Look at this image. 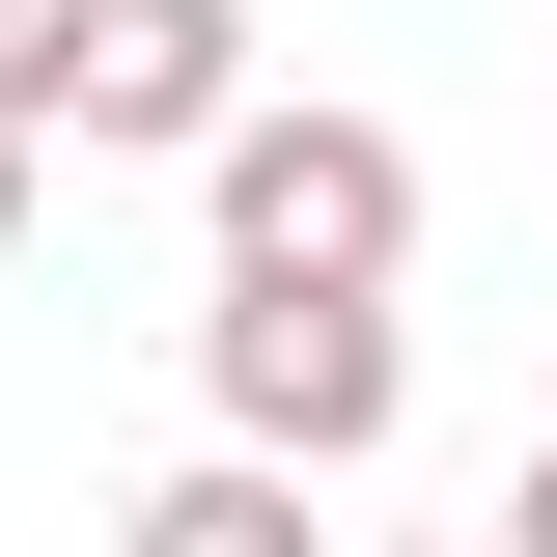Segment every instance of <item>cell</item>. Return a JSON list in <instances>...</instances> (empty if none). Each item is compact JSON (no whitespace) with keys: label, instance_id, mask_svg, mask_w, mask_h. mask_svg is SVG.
I'll return each mask as SVG.
<instances>
[{"label":"cell","instance_id":"obj_1","mask_svg":"<svg viewBox=\"0 0 557 557\" xmlns=\"http://www.w3.org/2000/svg\"><path fill=\"white\" fill-rule=\"evenodd\" d=\"M196 223H223V278H418V139L335 84H223Z\"/></svg>","mask_w":557,"mask_h":557},{"label":"cell","instance_id":"obj_2","mask_svg":"<svg viewBox=\"0 0 557 557\" xmlns=\"http://www.w3.org/2000/svg\"><path fill=\"white\" fill-rule=\"evenodd\" d=\"M196 391H223V446H278V474H362L418 418V335H391V278H223Z\"/></svg>","mask_w":557,"mask_h":557},{"label":"cell","instance_id":"obj_3","mask_svg":"<svg viewBox=\"0 0 557 557\" xmlns=\"http://www.w3.org/2000/svg\"><path fill=\"white\" fill-rule=\"evenodd\" d=\"M223 84H251V0H84L57 28V139H112V168H196Z\"/></svg>","mask_w":557,"mask_h":557},{"label":"cell","instance_id":"obj_4","mask_svg":"<svg viewBox=\"0 0 557 557\" xmlns=\"http://www.w3.org/2000/svg\"><path fill=\"white\" fill-rule=\"evenodd\" d=\"M112 557H307V474H278V446H168V474L112 502Z\"/></svg>","mask_w":557,"mask_h":557},{"label":"cell","instance_id":"obj_5","mask_svg":"<svg viewBox=\"0 0 557 557\" xmlns=\"http://www.w3.org/2000/svg\"><path fill=\"white\" fill-rule=\"evenodd\" d=\"M57 28H84V0H0V112H28V139H57Z\"/></svg>","mask_w":557,"mask_h":557},{"label":"cell","instance_id":"obj_6","mask_svg":"<svg viewBox=\"0 0 557 557\" xmlns=\"http://www.w3.org/2000/svg\"><path fill=\"white\" fill-rule=\"evenodd\" d=\"M502 557H557V446H530V474H502Z\"/></svg>","mask_w":557,"mask_h":557},{"label":"cell","instance_id":"obj_7","mask_svg":"<svg viewBox=\"0 0 557 557\" xmlns=\"http://www.w3.org/2000/svg\"><path fill=\"white\" fill-rule=\"evenodd\" d=\"M28 168H57V139H28V112H0V251H28Z\"/></svg>","mask_w":557,"mask_h":557},{"label":"cell","instance_id":"obj_8","mask_svg":"<svg viewBox=\"0 0 557 557\" xmlns=\"http://www.w3.org/2000/svg\"><path fill=\"white\" fill-rule=\"evenodd\" d=\"M391 557H502V530H391Z\"/></svg>","mask_w":557,"mask_h":557}]
</instances>
